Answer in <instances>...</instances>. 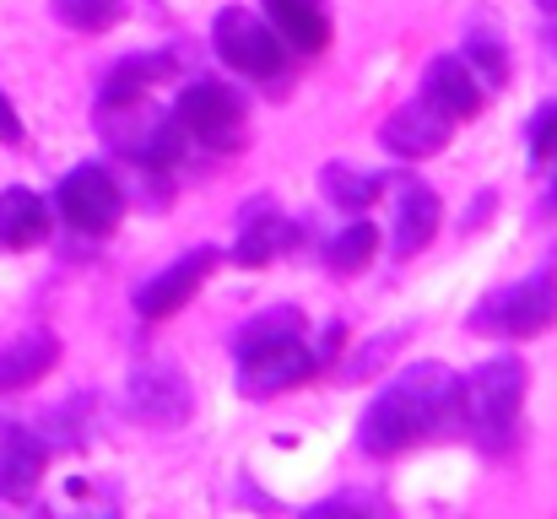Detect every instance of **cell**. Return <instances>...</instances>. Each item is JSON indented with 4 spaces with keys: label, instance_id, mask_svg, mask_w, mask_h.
Masks as SVG:
<instances>
[{
    "label": "cell",
    "instance_id": "cell-1",
    "mask_svg": "<svg viewBox=\"0 0 557 519\" xmlns=\"http://www.w3.org/2000/svg\"><path fill=\"white\" fill-rule=\"evenodd\" d=\"M455 422H460V373H449L444 362H417L379 390V400L363 411L358 444L369 455H400L406 444L444 433Z\"/></svg>",
    "mask_w": 557,
    "mask_h": 519
},
{
    "label": "cell",
    "instance_id": "cell-2",
    "mask_svg": "<svg viewBox=\"0 0 557 519\" xmlns=\"http://www.w3.org/2000/svg\"><path fill=\"white\" fill-rule=\"evenodd\" d=\"M525 384H531V373L509 351L504 357H487L471 379H460V417L471 422V433L482 444H498L515 428V417L525 406Z\"/></svg>",
    "mask_w": 557,
    "mask_h": 519
},
{
    "label": "cell",
    "instance_id": "cell-3",
    "mask_svg": "<svg viewBox=\"0 0 557 519\" xmlns=\"http://www.w3.org/2000/svg\"><path fill=\"white\" fill-rule=\"evenodd\" d=\"M103 136L114 141V152H125L141 169H174L185 152V125L147 109L141 98L131 103H103Z\"/></svg>",
    "mask_w": 557,
    "mask_h": 519
},
{
    "label": "cell",
    "instance_id": "cell-4",
    "mask_svg": "<svg viewBox=\"0 0 557 519\" xmlns=\"http://www.w3.org/2000/svg\"><path fill=\"white\" fill-rule=\"evenodd\" d=\"M174 120L185 125V136H195V141L211 147V152H238V147L249 141V114H244L238 92L222 87V82H206V76L189 82L185 92H180Z\"/></svg>",
    "mask_w": 557,
    "mask_h": 519
},
{
    "label": "cell",
    "instance_id": "cell-5",
    "mask_svg": "<svg viewBox=\"0 0 557 519\" xmlns=\"http://www.w3.org/2000/svg\"><path fill=\"white\" fill-rule=\"evenodd\" d=\"M125 411L147 428H185L189 411H195V390H189L185 368L169 357L136 362L125 379Z\"/></svg>",
    "mask_w": 557,
    "mask_h": 519
},
{
    "label": "cell",
    "instance_id": "cell-6",
    "mask_svg": "<svg viewBox=\"0 0 557 519\" xmlns=\"http://www.w3.org/2000/svg\"><path fill=\"white\" fill-rule=\"evenodd\" d=\"M553 320H557V271H536V276L515 282L509 293H498V298H487L476 309V331L509 336V342L542 336Z\"/></svg>",
    "mask_w": 557,
    "mask_h": 519
},
{
    "label": "cell",
    "instance_id": "cell-7",
    "mask_svg": "<svg viewBox=\"0 0 557 519\" xmlns=\"http://www.w3.org/2000/svg\"><path fill=\"white\" fill-rule=\"evenodd\" d=\"M211 44H216V54L238 71V76H276L282 71V60H287V44L276 38V27H265L255 11H244V5H227V11H216V22H211Z\"/></svg>",
    "mask_w": 557,
    "mask_h": 519
},
{
    "label": "cell",
    "instance_id": "cell-8",
    "mask_svg": "<svg viewBox=\"0 0 557 519\" xmlns=\"http://www.w3.org/2000/svg\"><path fill=\"white\" fill-rule=\"evenodd\" d=\"M54 206H60V217H65L76 233H87V238L114 233L120 217H125V195H120L114 173H103L98 163H82L76 173H65L60 189H54Z\"/></svg>",
    "mask_w": 557,
    "mask_h": 519
},
{
    "label": "cell",
    "instance_id": "cell-9",
    "mask_svg": "<svg viewBox=\"0 0 557 519\" xmlns=\"http://www.w3.org/2000/svg\"><path fill=\"white\" fill-rule=\"evenodd\" d=\"M320 368V357L304 346V336H282V342H260L238 351V390L255 400H271L293 384H304Z\"/></svg>",
    "mask_w": 557,
    "mask_h": 519
},
{
    "label": "cell",
    "instance_id": "cell-10",
    "mask_svg": "<svg viewBox=\"0 0 557 519\" xmlns=\"http://www.w3.org/2000/svg\"><path fill=\"white\" fill-rule=\"evenodd\" d=\"M216 249H189L180 255L174 265H163L158 276H147L141 287H136V314L141 320H169V314H180L189 298H195V287L216 271Z\"/></svg>",
    "mask_w": 557,
    "mask_h": 519
},
{
    "label": "cell",
    "instance_id": "cell-11",
    "mask_svg": "<svg viewBox=\"0 0 557 519\" xmlns=\"http://www.w3.org/2000/svg\"><path fill=\"white\" fill-rule=\"evenodd\" d=\"M379 141H384V152L417 163V158H433V152L449 147V120H444L428 98H411V103H400V109L384 120Z\"/></svg>",
    "mask_w": 557,
    "mask_h": 519
},
{
    "label": "cell",
    "instance_id": "cell-12",
    "mask_svg": "<svg viewBox=\"0 0 557 519\" xmlns=\"http://www.w3.org/2000/svg\"><path fill=\"white\" fill-rule=\"evenodd\" d=\"M422 98L455 125V120H476L482 114V82L460 54H438L422 76Z\"/></svg>",
    "mask_w": 557,
    "mask_h": 519
},
{
    "label": "cell",
    "instance_id": "cell-13",
    "mask_svg": "<svg viewBox=\"0 0 557 519\" xmlns=\"http://www.w3.org/2000/svg\"><path fill=\"white\" fill-rule=\"evenodd\" d=\"M44 466H49V449L38 433L0 428V498L5 504H27L44 482Z\"/></svg>",
    "mask_w": 557,
    "mask_h": 519
},
{
    "label": "cell",
    "instance_id": "cell-14",
    "mask_svg": "<svg viewBox=\"0 0 557 519\" xmlns=\"http://www.w3.org/2000/svg\"><path fill=\"white\" fill-rule=\"evenodd\" d=\"M438 195L422 184V178H400L395 184V255L400 260H411L417 249H428L433 244V233H438Z\"/></svg>",
    "mask_w": 557,
    "mask_h": 519
},
{
    "label": "cell",
    "instance_id": "cell-15",
    "mask_svg": "<svg viewBox=\"0 0 557 519\" xmlns=\"http://www.w3.org/2000/svg\"><path fill=\"white\" fill-rule=\"evenodd\" d=\"M293 238V227H287V217L260 195V200H249L244 211H238V244H233V260L238 265H249V271H260V265H271L276 260V249Z\"/></svg>",
    "mask_w": 557,
    "mask_h": 519
},
{
    "label": "cell",
    "instance_id": "cell-16",
    "mask_svg": "<svg viewBox=\"0 0 557 519\" xmlns=\"http://www.w3.org/2000/svg\"><path fill=\"white\" fill-rule=\"evenodd\" d=\"M54 362H60V342H54L49 331H27V336L0 346V390L16 395V390L38 384Z\"/></svg>",
    "mask_w": 557,
    "mask_h": 519
},
{
    "label": "cell",
    "instance_id": "cell-17",
    "mask_svg": "<svg viewBox=\"0 0 557 519\" xmlns=\"http://www.w3.org/2000/svg\"><path fill=\"white\" fill-rule=\"evenodd\" d=\"M265 11H271L282 44H293L304 54H314V49L331 44V16H325L320 0H265Z\"/></svg>",
    "mask_w": 557,
    "mask_h": 519
},
{
    "label": "cell",
    "instance_id": "cell-18",
    "mask_svg": "<svg viewBox=\"0 0 557 519\" xmlns=\"http://www.w3.org/2000/svg\"><path fill=\"white\" fill-rule=\"evenodd\" d=\"M44 238H49V206L33 189H0V244L33 249Z\"/></svg>",
    "mask_w": 557,
    "mask_h": 519
},
{
    "label": "cell",
    "instance_id": "cell-19",
    "mask_svg": "<svg viewBox=\"0 0 557 519\" xmlns=\"http://www.w3.org/2000/svg\"><path fill=\"white\" fill-rule=\"evenodd\" d=\"M460 60L476 71L482 87L509 82V44H504V33L487 27V22H471V27H466V38H460Z\"/></svg>",
    "mask_w": 557,
    "mask_h": 519
},
{
    "label": "cell",
    "instance_id": "cell-20",
    "mask_svg": "<svg viewBox=\"0 0 557 519\" xmlns=\"http://www.w3.org/2000/svg\"><path fill=\"white\" fill-rule=\"evenodd\" d=\"M169 71H174L169 54H131V60H120V65L109 71V82H103V103H131V98H141L147 87H158Z\"/></svg>",
    "mask_w": 557,
    "mask_h": 519
},
{
    "label": "cell",
    "instance_id": "cell-21",
    "mask_svg": "<svg viewBox=\"0 0 557 519\" xmlns=\"http://www.w3.org/2000/svg\"><path fill=\"white\" fill-rule=\"evenodd\" d=\"M320 189H325V200L342 206V211H369L373 200L384 195V178H379V173H363V169H347V163H331V169L320 173Z\"/></svg>",
    "mask_w": 557,
    "mask_h": 519
},
{
    "label": "cell",
    "instance_id": "cell-22",
    "mask_svg": "<svg viewBox=\"0 0 557 519\" xmlns=\"http://www.w3.org/2000/svg\"><path fill=\"white\" fill-rule=\"evenodd\" d=\"M373 255H379V233H373V222H352V227H342V233L325 244V265L342 271V276L363 271Z\"/></svg>",
    "mask_w": 557,
    "mask_h": 519
},
{
    "label": "cell",
    "instance_id": "cell-23",
    "mask_svg": "<svg viewBox=\"0 0 557 519\" xmlns=\"http://www.w3.org/2000/svg\"><path fill=\"white\" fill-rule=\"evenodd\" d=\"M54 16L76 33H109L125 16V0H54Z\"/></svg>",
    "mask_w": 557,
    "mask_h": 519
},
{
    "label": "cell",
    "instance_id": "cell-24",
    "mask_svg": "<svg viewBox=\"0 0 557 519\" xmlns=\"http://www.w3.org/2000/svg\"><path fill=\"white\" fill-rule=\"evenodd\" d=\"M282 336H304V314H298V309H271V314H255V320L238 331L233 351L260 346V342H282Z\"/></svg>",
    "mask_w": 557,
    "mask_h": 519
},
{
    "label": "cell",
    "instance_id": "cell-25",
    "mask_svg": "<svg viewBox=\"0 0 557 519\" xmlns=\"http://www.w3.org/2000/svg\"><path fill=\"white\" fill-rule=\"evenodd\" d=\"M557 152V103H547L536 120H531V158L542 163V158H553Z\"/></svg>",
    "mask_w": 557,
    "mask_h": 519
},
{
    "label": "cell",
    "instance_id": "cell-26",
    "mask_svg": "<svg viewBox=\"0 0 557 519\" xmlns=\"http://www.w3.org/2000/svg\"><path fill=\"white\" fill-rule=\"evenodd\" d=\"M0 141L5 147H22V120H16V109H11L5 92H0Z\"/></svg>",
    "mask_w": 557,
    "mask_h": 519
},
{
    "label": "cell",
    "instance_id": "cell-27",
    "mask_svg": "<svg viewBox=\"0 0 557 519\" xmlns=\"http://www.w3.org/2000/svg\"><path fill=\"white\" fill-rule=\"evenodd\" d=\"M536 5H542V11H547V16H557V0H536Z\"/></svg>",
    "mask_w": 557,
    "mask_h": 519
},
{
    "label": "cell",
    "instance_id": "cell-28",
    "mask_svg": "<svg viewBox=\"0 0 557 519\" xmlns=\"http://www.w3.org/2000/svg\"><path fill=\"white\" fill-rule=\"evenodd\" d=\"M553 200H557V173H553Z\"/></svg>",
    "mask_w": 557,
    "mask_h": 519
}]
</instances>
